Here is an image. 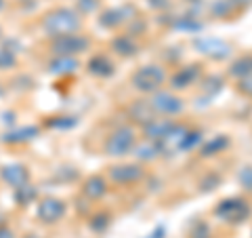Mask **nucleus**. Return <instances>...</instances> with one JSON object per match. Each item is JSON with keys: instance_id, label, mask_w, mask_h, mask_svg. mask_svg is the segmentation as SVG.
Wrapping results in <instances>:
<instances>
[{"instance_id": "obj_1", "label": "nucleus", "mask_w": 252, "mask_h": 238, "mask_svg": "<svg viewBox=\"0 0 252 238\" xmlns=\"http://www.w3.org/2000/svg\"><path fill=\"white\" fill-rule=\"evenodd\" d=\"M202 141V133L189 129L187 124H172L170 131L164 135L160 141H156L160 154L164 156H175L181 152H189Z\"/></svg>"}, {"instance_id": "obj_2", "label": "nucleus", "mask_w": 252, "mask_h": 238, "mask_svg": "<svg viewBox=\"0 0 252 238\" xmlns=\"http://www.w3.org/2000/svg\"><path fill=\"white\" fill-rule=\"evenodd\" d=\"M82 21L80 15L74 9H67V6H61V9H55L51 13L44 15L42 19V30L49 34L51 38H59L65 34H76L80 30Z\"/></svg>"}, {"instance_id": "obj_3", "label": "nucleus", "mask_w": 252, "mask_h": 238, "mask_svg": "<svg viewBox=\"0 0 252 238\" xmlns=\"http://www.w3.org/2000/svg\"><path fill=\"white\" fill-rule=\"evenodd\" d=\"M215 215L225 221V224H231V226H238L242 221H246L250 215H252V207L248 200H244V198H225V200H220L215 209Z\"/></svg>"}, {"instance_id": "obj_4", "label": "nucleus", "mask_w": 252, "mask_h": 238, "mask_svg": "<svg viewBox=\"0 0 252 238\" xmlns=\"http://www.w3.org/2000/svg\"><path fill=\"white\" fill-rule=\"evenodd\" d=\"M166 80L168 76L160 66H143L132 74V86L141 93H158Z\"/></svg>"}, {"instance_id": "obj_5", "label": "nucleus", "mask_w": 252, "mask_h": 238, "mask_svg": "<svg viewBox=\"0 0 252 238\" xmlns=\"http://www.w3.org/2000/svg\"><path fill=\"white\" fill-rule=\"evenodd\" d=\"M137 146V133L132 126H118L105 141V154L107 156H126Z\"/></svg>"}, {"instance_id": "obj_6", "label": "nucleus", "mask_w": 252, "mask_h": 238, "mask_svg": "<svg viewBox=\"0 0 252 238\" xmlns=\"http://www.w3.org/2000/svg\"><path fill=\"white\" fill-rule=\"evenodd\" d=\"M91 46L89 38L82 34H65L59 38H53L51 42V51L55 53V57H76V55L84 53Z\"/></svg>"}, {"instance_id": "obj_7", "label": "nucleus", "mask_w": 252, "mask_h": 238, "mask_svg": "<svg viewBox=\"0 0 252 238\" xmlns=\"http://www.w3.org/2000/svg\"><path fill=\"white\" fill-rule=\"evenodd\" d=\"M149 106H152L154 114H162V116H175L183 112V99L168 91L154 93L152 99H149Z\"/></svg>"}, {"instance_id": "obj_8", "label": "nucleus", "mask_w": 252, "mask_h": 238, "mask_svg": "<svg viewBox=\"0 0 252 238\" xmlns=\"http://www.w3.org/2000/svg\"><path fill=\"white\" fill-rule=\"evenodd\" d=\"M38 219L42 221V224L46 226H53L57 224L59 219H63V215H65V202L59 200V198H42L40 202H38V211H36Z\"/></svg>"}, {"instance_id": "obj_9", "label": "nucleus", "mask_w": 252, "mask_h": 238, "mask_svg": "<svg viewBox=\"0 0 252 238\" xmlns=\"http://www.w3.org/2000/svg\"><path fill=\"white\" fill-rule=\"evenodd\" d=\"M143 175H145V169L141 164H135V162L116 164L109 169V179H112L114 184H120V186L137 184L139 179H143Z\"/></svg>"}, {"instance_id": "obj_10", "label": "nucleus", "mask_w": 252, "mask_h": 238, "mask_svg": "<svg viewBox=\"0 0 252 238\" xmlns=\"http://www.w3.org/2000/svg\"><path fill=\"white\" fill-rule=\"evenodd\" d=\"M0 177H2L4 184H9L11 188H19V186L30 184V171H28V166H23L19 162L4 164L2 169H0Z\"/></svg>"}, {"instance_id": "obj_11", "label": "nucleus", "mask_w": 252, "mask_h": 238, "mask_svg": "<svg viewBox=\"0 0 252 238\" xmlns=\"http://www.w3.org/2000/svg\"><path fill=\"white\" fill-rule=\"evenodd\" d=\"M195 46L200 49V53L208 55L212 59H227L231 55V46L225 44L223 40H217V38H202L195 42Z\"/></svg>"}, {"instance_id": "obj_12", "label": "nucleus", "mask_w": 252, "mask_h": 238, "mask_svg": "<svg viewBox=\"0 0 252 238\" xmlns=\"http://www.w3.org/2000/svg\"><path fill=\"white\" fill-rule=\"evenodd\" d=\"M175 122L166 120V118H152L147 124H143V133H145V139L147 141H160L164 135H166L170 131V126Z\"/></svg>"}, {"instance_id": "obj_13", "label": "nucleus", "mask_w": 252, "mask_h": 238, "mask_svg": "<svg viewBox=\"0 0 252 238\" xmlns=\"http://www.w3.org/2000/svg\"><path fill=\"white\" fill-rule=\"evenodd\" d=\"M200 76V66H187L177 70V74L172 76V89H189Z\"/></svg>"}, {"instance_id": "obj_14", "label": "nucleus", "mask_w": 252, "mask_h": 238, "mask_svg": "<svg viewBox=\"0 0 252 238\" xmlns=\"http://www.w3.org/2000/svg\"><path fill=\"white\" fill-rule=\"evenodd\" d=\"M82 192H84L86 198H91V200H97V198L105 196L107 194V181H105V177H101V175L89 177L82 184Z\"/></svg>"}, {"instance_id": "obj_15", "label": "nucleus", "mask_w": 252, "mask_h": 238, "mask_svg": "<svg viewBox=\"0 0 252 238\" xmlns=\"http://www.w3.org/2000/svg\"><path fill=\"white\" fill-rule=\"evenodd\" d=\"M89 72L99 76V78L112 76L114 74V63L107 55H94V57L89 61Z\"/></svg>"}, {"instance_id": "obj_16", "label": "nucleus", "mask_w": 252, "mask_h": 238, "mask_svg": "<svg viewBox=\"0 0 252 238\" xmlns=\"http://www.w3.org/2000/svg\"><path fill=\"white\" fill-rule=\"evenodd\" d=\"M112 49H114V53L120 55V57H132V55H137L139 44L132 36H118L112 42Z\"/></svg>"}, {"instance_id": "obj_17", "label": "nucleus", "mask_w": 252, "mask_h": 238, "mask_svg": "<svg viewBox=\"0 0 252 238\" xmlns=\"http://www.w3.org/2000/svg\"><path fill=\"white\" fill-rule=\"evenodd\" d=\"M49 70L53 74H59V76H67V74H74L78 70V59L76 57H55L49 63Z\"/></svg>"}, {"instance_id": "obj_18", "label": "nucleus", "mask_w": 252, "mask_h": 238, "mask_svg": "<svg viewBox=\"0 0 252 238\" xmlns=\"http://www.w3.org/2000/svg\"><path fill=\"white\" fill-rule=\"evenodd\" d=\"M38 135V126H21V129H15L11 133L4 135V141H9V144H23V141H30L34 139Z\"/></svg>"}, {"instance_id": "obj_19", "label": "nucleus", "mask_w": 252, "mask_h": 238, "mask_svg": "<svg viewBox=\"0 0 252 238\" xmlns=\"http://www.w3.org/2000/svg\"><path fill=\"white\" fill-rule=\"evenodd\" d=\"M229 74L233 78H240V80L242 78L252 76V55H244V57L235 59L231 63V68H229Z\"/></svg>"}, {"instance_id": "obj_20", "label": "nucleus", "mask_w": 252, "mask_h": 238, "mask_svg": "<svg viewBox=\"0 0 252 238\" xmlns=\"http://www.w3.org/2000/svg\"><path fill=\"white\" fill-rule=\"evenodd\" d=\"M130 116H132V120H137L141 124H147L152 118H156L152 106H149V101H147V104H145V101H135L132 108H130Z\"/></svg>"}, {"instance_id": "obj_21", "label": "nucleus", "mask_w": 252, "mask_h": 238, "mask_svg": "<svg viewBox=\"0 0 252 238\" xmlns=\"http://www.w3.org/2000/svg\"><path fill=\"white\" fill-rule=\"evenodd\" d=\"M225 148H229V137L225 135H217V137H210V141L202 148V156H217L220 154Z\"/></svg>"}, {"instance_id": "obj_22", "label": "nucleus", "mask_w": 252, "mask_h": 238, "mask_svg": "<svg viewBox=\"0 0 252 238\" xmlns=\"http://www.w3.org/2000/svg\"><path fill=\"white\" fill-rule=\"evenodd\" d=\"M135 156L139 158V160H156L158 156H160V150H158V146L154 144V141H147L145 139V144L143 146H135Z\"/></svg>"}, {"instance_id": "obj_23", "label": "nucleus", "mask_w": 252, "mask_h": 238, "mask_svg": "<svg viewBox=\"0 0 252 238\" xmlns=\"http://www.w3.org/2000/svg\"><path fill=\"white\" fill-rule=\"evenodd\" d=\"M126 9H112V11H105L103 15H101V23H103L105 28H116V26H122L124 21H128L126 19V15H124Z\"/></svg>"}, {"instance_id": "obj_24", "label": "nucleus", "mask_w": 252, "mask_h": 238, "mask_svg": "<svg viewBox=\"0 0 252 238\" xmlns=\"http://www.w3.org/2000/svg\"><path fill=\"white\" fill-rule=\"evenodd\" d=\"M36 196H38L36 188H34V186H30V184L15 188V200H17V204H21V207H28V204L34 200Z\"/></svg>"}, {"instance_id": "obj_25", "label": "nucleus", "mask_w": 252, "mask_h": 238, "mask_svg": "<svg viewBox=\"0 0 252 238\" xmlns=\"http://www.w3.org/2000/svg\"><path fill=\"white\" fill-rule=\"evenodd\" d=\"M17 59H15V53L13 51H6V49H0V70H9L13 68Z\"/></svg>"}, {"instance_id": "obj_26", "label": "nucleus", "mask_w": 252, "mask_h": 238, "mask_svg": "<svg viewBox=\"0 0 252 238\" xmlns=\"http://www.w3.org/2000/svg\"><path fill=\"white\" fill-rule=\"evenodd\" d=\"M97 6H99V0H78V9L84 11V13L97 11Z\"/></svg>"}, {"instance_id": "obj_27", "label": "nucleus", "mask_w": 252, "mask_h": 238, "mask_svg": "<svg viewBox=\"0 0 252 238\" xmlns=\"http://www.w3.org/2000/svg\"><path fill=\"white\" fill-rule=\"evenodd\" d=\"M240 91L244 95H248V97H252V76L242 78V80H240Z\"/></svg>"}, {"instance_id": "obj_28", "label": "nucleus", "mask_w": 252, "mask_h": 238, "mask_svg": "<svg viewBox=\"0 0 252 238\" xmlns=\"http://www.w3.org/2000/svg\"><path fill=\"white\" fill-rule=\"evenodd\" d=\"M107 221H109V219H107L105 215H99V217H94V221H93L91 226H93L94 230H103V228L107 226Z\"/></svg>"}, {"instance_id": "obj_29", "label": "nucleus", "mask_w": 252, "mask_h": 238, "mask_svg": "<svg viewBox=\"0 0 252 238\" xmlns=\"http://www.w3.org/2000/svg\"><path fill=\"white\" fill-rule=\"evenodd\" d=\"M242 184L246 188H252V169H244L242 173Z\"/></svg>"}, {"instance_id": "obj_30", "label": "nucleus", "mask_w": 252, "mask_h": 238, "mask_svg": "<svg viewBox=\"0 0 252 238\" xmlns=\"http://www.w3.org/2000/svg\"><path fill=\"white\" fill-rule=\"evenodd\" d=\"M0 238H13V232L9 226H0Z\"/></svg>"}, {"instance_id": "obj_31", "label": "nucleus", "mask_w": 252, "mask_h": 238, "mask_svg": "<svg viewBox=\"0 0 252 238\" xmlns=\"http://www.w3.org/2000/svg\"><path fill=\"white\" fill-rule=\"evenodd\" d=\"M23 238H38V236H34V234H30V236H23Z\"/></svg>"}, {"instance_id": "obj_32", "label": "nucleus", "mask_w": 252, "mask_h": 238, "mask_svg": "<svg viewBox=\"0 0 252 238\" xmlns=\"http://www.w3.org/2000/svg\"><path fill=\"white\" fill-rule=\"evenodd\" d=\"M0 9H2V0H0Z\"/></svg>"}, {"instance_id": "obj_33", "label": "nucleus", "mask_w": 252, "mask_h": 238, "mask_svg": "<svg viewBox=\"0 0 252 238\" xmlns=\"http://www.w3.org/2000/svg\"><path fill=\"white\" fill-rule=\"evenodd\" d=\"M0 97H2V89H0Z\"/></svg>"}]
</instances>
